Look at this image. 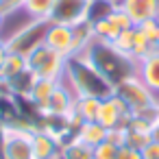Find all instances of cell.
<instances>
[{"mask_svg": "<svg viewBox=\"0 0 159 159\" xmlns=\"http://www.w3.org/2000/svg\"><path fill=\"white\" fill-rule=\"evenodd\" d=\"M107 129L100 124V122H83L81 126H79V131H76V139H81L83 144H87V146H92V148H96L100 142H105L107 139Z\"/></svg>", "mask_w": 159, "mask_h": 159, "instance_id": "obj_18", "label": "cell"}, {"mask_svg": "<svg viewBox=\"0 0 159 159\" xmlns=\"http://www.w3.org/2000/svg\"><path fill=\"white\" fill-rule=\"evenodd\" d=\"M33 159H61V144L46 131L37 129L33 133Z\"/></svg>", "mask_w": 159, "mask_h": 159, "instance_id": "obj_14", "label": "cell"}, {"mask_svg": "<svg viewBox=\"0 0 159 159\" xmlns=\"http://www.w3.org/2000/svg\"><path fill=\"white\" fill-rule=\"evenodd\" d=\"M113 96H118L124 102V107L129 109L131 116L139 113V111H144V109H148V107L159 102V98L144 85V81L137 74H133V76L124 79L122 83H118L113 87Z\"/></svg>", "mask_w": 159, "mask_h": 159, "instance_id": "obj_4", "label": "cell"}, {"mask_svg": "<svg viewBox=\"0 0 159 159\" xmlns=\"http://www.w3.org/2000/svg\"><path fill=\"white\" fill-rule=\"evenodd\" d=\"M142 157L144 159H159V139H150L144 148H142Z\"/></svg>", "mask_w": 159, "mask_h": 159, "instance_id": "obj_29", "label": "cell"}, {"mask_svg": "<svg viewBox=\"0 0 159 159\" xmlns=\"http://www.w3.org/2000/svg\"><path fill=\"white\" fill-rule=\"evenodd\" d=\"M59 83H61V81H55V79H35V83H33V87H31V92H29V98L44 111L46 105H48V100H50V96H52L55 89L59 87Z\"/></svg>", "mask_w": 159, "mask_h": 159, "instance_id": "obj_16", "label": "cell"}, {"mask_svg": "<svg viewBox=\"0 0 159 159\" xmlns=\"http://www.w3.org/2000/svg\"><path fill=\"white\" fill-rule=\"evenodd\" d=\"M118 7L129 16L133 26L159 18V0H118Z\"/></svg>", "mask_w": 159, "mask_h": 159, "instance_id": "obj_10", "label": "cell"}, {"mask_svg": "<svg viewBox=\"0 0 159 159\" xmlns=\"http://www.w3.org/2000/svg\"><path fill=\"white\" fill-rule=\"evenodd\" d=\"M74 98L76 96L72 94V89L61 81L59 87L55 89V94L50 96L44 113L46 116H70L72 113V107H74Z\"/></svg>", "mask_w": 159, "mask_h": 159, "instance_id": "obj_13", "label": "cell"}, {"mask_svg": "<svg viewBox=\"0 0 159 159\" xmlns=\"http://www.w3.org/2000/svg\"><path fill=\"white\" fill-rule=\"evenodd\" d=\"M118 144H113L111 139H105L100 142L96 148H94V159H116L118 157Z\"/></svg>", "mask_w": 159, "mask_h": 159, "instance_id": "obj_28", "label": "cell"}, {"mask_svg": "<svg viewBox=\"0 0 159 159\" xmlns=\"http://www.w3.org/2000/svg\"><path fill=\"white\" fill-rule=\"evenodd\" d=\"M61 159H94V148L74 137L61 146Z\"/></svg>", "mask_w": 159, "mask_h": 159, "instance_id": "obj_20", "label": "cell"}, {"mask_svg": "<svg viewBox=\"0 0 159 159\" xmlns=\"http://www.w3.org/2000/svg\"><path fill=\"white\" fill-rule=\"evenodd\" d=\"M33 133L26 126H7L2 159H33Z\"/></svg>", "mask_w": 159, "mask_h": 159, "instance_id": "obj_6", "label": "cell"}, {"mask_svg": "<svg viewBox=\"0 0 159 159\" xmlns=\"http://www.w3.org/2000/svg\"><path fill=\"white\" fill-rule=\"evenodd\" d=\"M139 31H142L144 37L148 39V44H150L155 50H159V18H152V20L139 24Z\"/></svg>", "mask_w": 159, "mask_h": 159, "instance_id": "obj_24", "label": "cell"}, {"mask_svg": "<svg viewBox=\"0 0 159 159\" xmlns=\"http://www.w3.org/2000/svg\"><path fill=\"white\" fill-rule=\"evenodd\" d=\"M135 74L159 98V50H152L144 59H139L137 61V68H135Z\"/></svg>", "mask_w": 159, "mask_h": 159, "instance_id": "obj_12", "label": "cell"}, {"mask_svg": "<svg viewBox=\"0 0 159 159\" xmlns=\"http://www.w3.org/2000/svg\"><path fill=\"white\" fill-rule=\"evenodd\" d=\"M74 31V55H81L92 42H94V31L89 22H81L76 26H72Z\"/></svg>", "mask_w": 159, "mask_h": 159, "instance_id": "obj_22", "label": "cell"}, {"mask_svg": "<svg viewBox=\"0 0 159 159\" xmlns=\"http://www.w3.org/2000/svg\"><path fill=\"white\" fill-rule=\"evenodd\" d=\"M116 159H144V157H142V150L122 144V146L118 148V157H116Z\"/></svg>", "mask_w": 159, "mask_h": 159, "instance_id": "obj_30", "label": "cell"}, {"mask_svg": "<svg viewBox=\"0 0 159 159\" xmlns=\"http://www.w3.org/2000/svg\"><path fill=\"white\" fill-rule=\"evenodd\" d=\"M133 29L135 26H131V29H124L111 44L122 52V55H126V57H131V48H133Z\"/></svg>", "mask_w": 159, "mask_h": 159, "instance_id": "obj_27", "label": "cell"}, {"mask_svg": "<svg viewBox=\"0 0 159 159\" xmlns=\"http://www.w3.org/2000/svg\"><path fill=\"white\" fill-rule=\"evenodd\" d=\"M63 83L72 89L74 96H92L102 100L113 94V85L83 55H72L66 59Z\"/></svg>", "mask_w": 159, "mask_h": 159, "instance_id": "obj_1", "label": "cell"}, {"mask_svg": "<svg viewBox=\"0 0 159 159\" xmlns=\"http://www.w3.org/2000/svg\"><path fill=\"white\" fill-rule=\"evenodd\" d=\"M150 139H152V135H148V133H137V131L124 129V144H126V146H131V148L142 150Z\"/></svg>", "mask_w": 159, "mask_h": 159, "instance_id": "obj_25", "label": "cell"}, {"mask_svg": "<svg viewBox=\"0 0 159 159\" xmlns=\"http://www.w3.org/2000/svg\"><path fill=\"white\" fill-rule=\"evenodd\" d=\"M0 26H2V18H0Z\"/></svg>", "mask_w": 159, "mask_h": 159, "instance_id": "obj_33", "label": "cell"}, {"mask_svg": "<svg viewBox=\"0 0 159 159\" xmlns=\"http://www.w3.org/2000/svg\"><path fill=\"white\" fill-rule=\"evenodd\" d=\"M113 87L118 83H122L124 79L133 76L135 74V68H137V61H133L131 57L122 55L113 44H107V42H98L94 39L83 52H81Z\"/></svg>", "mask_w": 159, "mask_h": 159, "instance_id": "obj_2", "label": "cell"}, {"mask_svg": "<svg viewBox=\"0 0 159 159\" xmlns=\"http://www.w3.org/2000/svg\"><path fill=\"white\" fill-rule=\"evenodd\" d=\"M24 2L26 0H0V18L9 20V18L22 13L24 11Z\"/></svg>", "mask_w": 159, "mask_h": 159, "instance_id": "obj_26", "label": "cell"}, {"mask_svg": "<svg viewBox=\"0 0 159 159\" xmlns=\"http://www.w3.org/2000/svg\"><path fill=\"white\" fill-rule=\"evenodd\" d=\"M44 44L50 46L52 50L61 52L63 57H72L74 55V31H72V26L50 24L48 22V31H46Z\"/></svg>", "mask_w": 159, "mask_h": 159, "instance_id": "obj_11", "label": "cell"}, {"mask_svg": "<svg viewBox=\"0 0 159 159\" xmlns=\"http://www.w3.org/2000/svg\"><path fill=\"white\" fill-rule=\"evenodd\" d=\"M133 24H131V20H129V16L118 7L109 18H105V20H100V22H96V24H92V31H94V39H98V42H107V44H111L124 29H131Z\"/></svg>", "mask_w": 159, "mask_h": 159, "instance_id": "obj_9", "label": "cell"}, {"mask_svg": "<svg viewBox=\"0 0 159 159\" xmlns=\"http://www.w3.org/2000/svg\"><path fill=\"white\" fill-rule=\"evenodd\" d=\"M98 109H100V98H92V96H76L74 98V107H72V118L83 124V122H94L98 118Z\"/></svg>", "mask_w": 159, "mask_h": 159, "instance_id": "obj_15", "label": "cell"}, {"mask_svg": "<svg viewBox=\"0 0 159 159\" xmlns=\"http://www.w3.org/2000/svg\"><path fill=\"white\" fill-rule=\"evenodd\" d=\"M129 118H131V113H129V109L124 107V102L118 96L111 94L109 98L100 100V109H98L96 122H100L107 131H116V129L124 131L126 124H129Z\"/></svg>", "mask_w": 159, "mask_h": 159, "instance_id": "obj_8", "label": "cell"}, {"mask_svg": "<svg viewBox=\"0 0 159 159\" xmlns=\"http://www.w3.org/2000/svg\"><path fill=\"white\" fill-rule=\"evenodd\" d=\"M7 46H5V42L2 39H0V68H2V63H5V57H7Z\"/></svg>", "mask_w": 159, "mask_h": 159, "instance_id": "obj_32", "label": "cell"}, {"mask_svg": "<svg viewBox=\"0 0 159 159\" xmlns=\"http://www.w3.org/2000/svg\"><path fill=\"white\" fill-rule=\"evenodd\" d=\"M66 59L61 52L52 50L50 46L42 44L37 46L29 57H26V68L35 79H55V81H63L66 74Z\"/></svg>", "mask_w": 159, "mask_h": 159, "instance_id": "obj_3", "label": "cell"}, {"mask_svg": "<svg viewBox=\"0 0 159 159\" xmlns=\"http://www.w3.org/2000/svg\"><path fill=\"white\" fill-rule=\"evenodd\" d=\"M5 131H7V126L2 124V120H0V159H2V144H5Z\"/></svg>", "mask_w": 159, "mask_h": 159, "instance_id": "obj_31", "label": "cell"}, {"mask_svg": "<svg viewBox=\"0 0 159 159\" xmlns=\"http://www.w3.org/2000/svg\"><path fill=\"white\" fill-rule=\"evenodd\" d=\"M118 9V0H87V22L96 24Z\"/></svg>", "mask_w": 159, "mask_h": 159, "instance_id": "obj_19", "label": "cell"}, {"mask_svg": "<svg viewBox=\"0 0 159 159\" xmlns=\"http://www.w3.org/2000/svg\"><path fill=\"white\" fill-rule=\"evenodd\" d=\"M48 22L66 24V26H76L81 22H87V0H55Z\"/></svg>", "mask_w": 159, "mask_h": 159, "instance_id": "obj_7", "label": "cell"}, {"mask_svg": "<svg viewBox=\"0 0 159 159\" xmlns=\"http://www.w3.org/2000/svg\"><path fill=\"white\" fill-rule=\"evenodd\" d=\"M46 31H48V20H29V22L22 24L11 37L5 39V46H7L9 52L29 57L37 46L44 44Z\"/></svg>", "mask_w": 159, "mask_h": 159, "instance_id": "obj_5", "label": "cell"}, {"mask_svg": "<svg viewBox=\"0 0 159 159\" xmlns=\"http://www.w3.org/2000/svg\"><path fill=\"white\" fill-rule=\"evenodd\" d=\"M55 0H26L24 2V13L31 20H48L52 11Z\"/></svg>", "mask_w": 159, "mask_h": 159, "instance_id": "obj_21", "label": "cell"}, {"mask_svg": "<svg viewBox=\"0 0 159 159\" xmlns=\"http://www.w3.org/2000/svg\"><path fill=\"white\" fill-rule=\"evenodd\" d=\"M155 48L148 44V39L144 37V33L139 31V26H135L133 29V48H131V59L133 61H139V59H144L148 52H152Z\"/></svg>", "mask_w": 159, "mask_h": 159, "instance_id": "obj_23", "label": "cell"}, {"mask_svg": "<svg viewBox=\"0 0 159 159\" xmlns=\"http://www.w3.org/2000/svg\"><path fill=\"white\" fill-rule=\"evenodd\" d=\"M29 68H26V57H22V55H16V52H7V57H5V63H2V68H0V83H5V85H9L13 79H18L22 72H26Z\"/></svg>", "mask_w": 159, "mask_h": 159, "instance_id": "obj_17", "label": "cell"}]
</instances>
